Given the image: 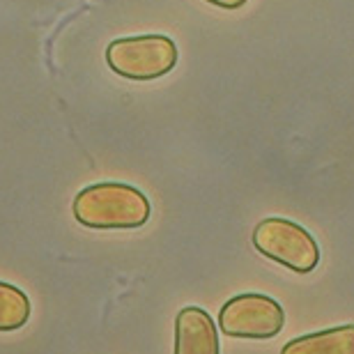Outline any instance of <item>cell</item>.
<instances>
[{"label": "cell", "instance_id": "obj_6", "mask_svg": "<svg viewBox=\"0 0 354 354\" xmlns=\"http://www.w3.org/2000/svg\"><path fill=\"white\" fill-rule=\"evenodd\" d=\"M283 354H354V324L306 334L283 345Z\"/></svg>", "mask_w": 354, "mask_h": 354}, {"label": "cell", "instance_id": "obj_3", "mask_svg": "<svg viewBox=\"0 0 354 354\" xmlns=\"http://www.w3.org/2000/svg\"><path fill=\"white\" fill-rule=\"evenodd\" d=\"M253 246L265 258L295 274L313 272L320 263V246L304 225L283 216H267L253 230Z\"/></svg>", "mask_w": 354, "mask_h": 354}, {"label": "cell", "instance_id": "obj_5", "mask_svg": "<svg viewBox=\"0 0 354 354\" xmlns=\"http://www.w3.org/2000/svg\"><path fill=\"white\" fill-rule=\"evenodd\" d=\"M175 354H218V331L201 306L182 308L175 317Z\"/></svg>", "mask_w": 354, "mask_h": 354}, {"label": "cell", "instance_id": "obj_2", "mask_svg": "<svg viewBox=\"0 0 354 354\" xmlns=\"http://www.w3.org/2000/svg\"><path fill=\"white\" fill-rule=\"evenodd\" d=\"M106 65L122 79L154 81L177 65V46L166 35L120 37L106 46Z\"/></svg>", "mask_w": 354, "mask_h": 354}, {"label": "cell", "instance_id": "obj_8", "mask_svg": "<svg viewBox=\"0 0 354 354\" xmlns=\"http://www.w3.org/2000/svg\"><path fill=\"white\" fill-rule=\"evenodd\" d=\"M205 3L221 7V10H239V7H244L249 0H205Z\"/></svg>", "mask_w": 354, "mask_h": 354}, {"label": "cell", "instance_id": "obj_1", "mask_svg": "<svg viewBox=\"0 0 354 354\" xmlns=\"http://www.w3.org/2000/svg\"><path fill=\"white\" fill-rule=\"evenodd\" d=\"M72 212L76 221L92 230H131L150 221L152 205L131 184L99 182L79 191Z\"/></svg>", "mask_w": 354, "mask_h": 354}, {"label": "cell", "instance_id": "obj_7", "mask_svg": "<svg viewBox=\"0 0 354 354\" xmlns=\"http://www.w3.org/2000/svg\"><path fill=\"white\" fill-rule=\"evenodd\" d=\"M30 317V299L21 288L0 281V331H17Z\"/></svg>", "mask_w": 354, "mask_h": 354}, {"label": "cell", "instance_id": "obj_4", "mask_svg": "<svg viewBox=\"0 0 354 354\" xmlns=\"http://www.w3.org/2000/svg\"><path fill=\"white\" fill-rule=\"evenodd\" d=\"M286 324V310L267 295L244 292L228 299L218 310V329L230 338L269 341Z\"/></svg>", "mask_w": 354, "mask_h": 354}]
</instances>
